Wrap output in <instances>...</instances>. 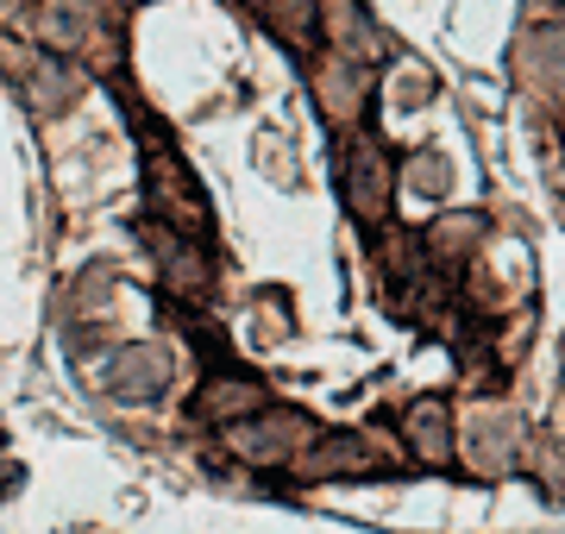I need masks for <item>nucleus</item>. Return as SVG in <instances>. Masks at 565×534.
<instances>
[{"label": "nucleus", "mask_w": 565, "mask_h": 534, "mask_svg": "<svg viewBox=\"0 0 565 534\" xmlns=\"http://www.w3.org/2000/svg\"><path fill=\"white\" fill-rule=\"evenodd\" d=\"M132 126H139V139H145V183H151V202H158L163 226H177L182 239H195V246H202L207 207H202V189H195V177L182 170L170 132H158V126L145 120L139 107H132Z\"/></svg>", "instance_id": "nucleus-1"}, {"label": "nucleus", "mask_w": 565, "mask_h": 534, "mask_svg": "<svg viewBox=\"0 0 565 534\" xmlns=\"http://www.w3.org/2000/svg\"><path fill=\"white\" fill-rule=\"evenodd\" d=\"M163 384H170V359H163L158 346L120 352L114 371H107V391L114 396H163Z\"/></svg>", "instance_id": "nucleus-4"}, {"label": "nucleus", "mask_w": 565, "mask_h": 534, "mask_svg": "<svg viewBox=\"0 0 565 534\" xmlns=\"http://www.w3.org/2000/svg\"><path fill=\"white\" fill-rule=\"evenodd\" d=\"M390 183H396V170H390L384 145L371 139H352V151H345V202H352V214L359 221H377L390 207Z\"/></svg>", "instance_id": "nucleus-2"}, {"label": "nucleus", "mask_w": 565, "mask_h": 534, "mask_svg": "<svg viewBox=\"0 0 565 534\" xmlns=\"http://www.w3.org/2000/svg\"><path fill=\"white\" fill-rule=\"evenodd\" d=\"M403 428H408V440H415V452H422V459H434V466H446V459H452V440H446V409H440V403H415V409L403 415Z\"/></svg>", "instance_id": "nucleus-8"}, {"label": "nucleus", "mask_w": 565, "mask_h": 534, "mask_svg": "<svg viewBox=\"0 0 565 534\" xmlns=\"http://www.w3.org/2000/svg\"><path fill=\"white\" fill-rule=\"evenodd\" d=\"M202 415H214V421H252V415L270 409V396H264V384H252V377H214L202 391V403H195Z\"/></svg>", "instance_id": "nucleus-6"}, {"label": "nucleus", "mask_w": 565, "mask_h": 534, "mask_svg": "<svg viewBox=\"0 0 565 534\" xmlns=\"http://www.w3.org/2000/svg\"><path fill=\"white\" fill-rule=\"evenodd\" d=\"M163 284H170V296H207L214 289V265L202 258V246L177 239L170 226H163Z\"/></svg>", "instance_id": "nucleus-5"}, {"label": "nucleus", "mask_w": 565, "mask_h": 534, "mask_svg": "<svg viewBox=\"0 0 565 534\" xmlns=\"http://www.w3.org/2000/svg\"><path fill=\"white\" fill-rule=\"evenodd\" d=\"M527 76L546 83L553 95H565V25H546L527 39Z\"/></svg>", "instance_id": "nucleus-9"}, {"label": "nucleus", "mask_w": 565, "mask_h": 534, "mask_svg": "<svg viewBox=\"0 0 565 534\" xmlns=\"http://www.w3.org/2000/svg\"><path fill=\"white\" fill-rule=\"evenodd\" d=\"M359 459H371V447H364V440H352V434H327L321 447L308 452V472H315V478L359 472Z\"/></svg>", "instance_id": "nucleus-10"}, {"label": "nucleus", "mask_w": 565, "mask_h": 534, "mask_svg": "<svg viewBox=\"0 0 565 534\" xmlns=\"http://www.w3.org/2000/svg\"><path fill=\"white\" fill-rule=\"evenodd\" d=\"M308 434L302 415H289V409H264L252 415V421H233L226 428V447H239L245 459H289V447Z\"/></svg>", "instance_id": "nucleus-3"}, {"label": "nucleus", "mask_w": 565, "mask_h": 534, "mask_svg": "<svg viewBox=\"0 0 565 534\" xmlns=\"http://www.w3.org/2000/svg\"><path fill=\"white\" fill-rule=\"evenodd\" d=\"M82 13H57V7H39V13H32V32H39L44 44H51V57H57V51H76L82 44Z\"/></svg>", "instance_id": "nucleus-11"}, {"label": "nucleus", "mask_w": 565, "mask_h": 534, "mask_svg": "<svg viewBox=\"0 0 565 534\" xmlns=\"http://www.w3.org/2000/svg\"><path fill=\"white\" fill-rule=\"evenodd\" d=\"M25 102H32V114H57L70 95H76V70H63V57H51V51H39V63H25Z\"/></svg>", "instance_id": "nucleus-7"}]
</instances>
